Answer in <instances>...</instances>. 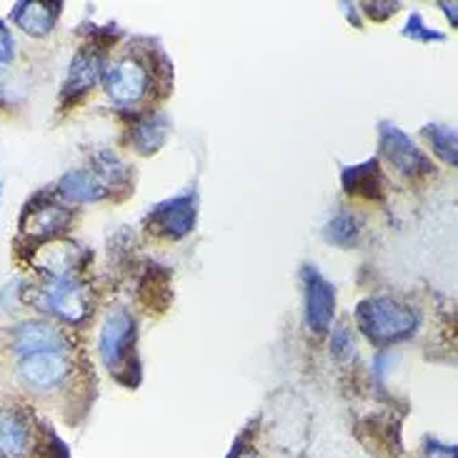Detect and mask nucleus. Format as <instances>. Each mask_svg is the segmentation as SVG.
Segmentation results:
<instances>
[{
    "instance_id": "nucleus-8",
    "label": "nucleus",
    "mask_w": 458,
    "mask_h": 458,
    "mask_svg": "<svg viewBox=\"0 0 458 458\" xmlns=\"http://www.w3.org/2000/svg\"><path fill=\"white\" fill-rule=\"evenodd\" d=\"M196 224V199L178 196V199L158 203L148 216V228L163 238H183L193 231Z\"/></svg>"
},
{
    "instance_id": "nucleus-16",
    "label": "nucleus",
    "mask_w": 458,
    "mask_h": 458,
    "mask_svg": "<svg viewBox=\"0 0 458 458\" xmlns=\"http://www.w3.org/2000/svg\"><path fill=\"white\" fill-rule=\"evenodd\" d=\"M165 138H168V118L163 113H158V115H150L146 121H140L133 128L131 143H133V148L140 156H150V153H156V150L161 148L163 143H165Z\"/></svg>"
},
{
    "instance_id": "nucleus-26",
    "label": "nucleus",
    "mask_w": 458,
    "mask_h": 458,
    "mask_svg": "<svg viewBox=\"0 0 458 458\" xmlns=\"http://www.w3.org/2000/svg\"><path fill=\"white\" fill-rule=\"evenodd\" d=\"M0 458H5V456H3V454H0Z\"/></svg>"
},
{
    "instance_id": "nucleus-21",
    "label": "nucleus",
    "mask_w": 458,
    "mask_h": 458,
    "mask_svg": "<svg viewBox=\"0 0 458 458\" xmlns=\"http://www.w3.org/2000/svg\"><path fill=\"white\" fill-rule=\"evenodd\" d=\"M15 58V38L13 33L0 23V65H8Z\"/></svg>"
},
{
    "instance_id": "nucleus-19",
    "label": "nucleus",
    "mask_w": 458,
    "mask_h": 458,
    "mask_svg": "<svg viewBox=\"0 0 458 458\" xmlns=\"http://www.w3.org/2000/svg\"><path fill=\"white\" fill-rule=\"evenodd\" d=\"M428 138H431V146L434 150L451 165H456L458 153H456V131L448 128V125H428Z\"/></svg>"
},
{
    "instance_id": "nucleus-18",
    "label": "nucleus",
    "mask_w": 458,
    "mask_h": 458,
    "mask_svg": "<svg viewBox=\"0 0 458 458\" xmlns=\"http://www.w3.org/2000/svg\"><path fill=\"white\" fill-rule=\"evenodd\" d=\"M323 235H326V241H331L335 246H353V243H359L360 221L353 213H335L326 225Z\"/></svg>"
},
{
    "instance_id": "nucleus-15",
    "label": "nucleus",
    "mask_w": 458,
    "mask_h": 458,
    "mask_svg": "<svg viewBox=\"0 0 458 458\" xmlns=\"http://www.w3.org/2000/svg\"><path fill=\"white\" fill-rule=\"evenodd\" d=\"M106 63L100 58L98 53L93 50H81L71 63V71H68V81H65V96H81L86 93L88 88H93L103 75Z\"/></svg>"
},
{
    "instance_id": "nucleus-20",
    "label": "nucleus",
    "mask_w": 458,
    "mask_h": 458,
    "mask_svg": "<svg viewBox=\"0 0 458 458\" xmlns=\"http://www.w3.org/2000/svg\"><path fill=\"white\" fill-rule=\"evenodd\" d=\"M403 33H406L409 38H413V40H426V43H431V40H444V36H441V33L428 30V28L423 25V21L419 18V15H413V18H411Z\"/></svg>"
},
{
    "instance_id": "nucleus-6",
    "label": "nucleus",
    "mask_w": 458,
    "mask_h": 458,
    "mask_svg": "<svg viewBox=\"0 0 458 458\" xmlns=\"http://www.w3.org/2000/svg\"><path fill=\"white\" fill-rule=\"evenodd\" d=\"M68 348V335L48 321H25L11 335V351L21 359L33 353H65Z\"/></svg>"
},
{
    "instance_id": "nucleus-1",
    "label": "nucleus",
    "mask_w": 458,
    "mask_h": 458,
    "mask_svg": "<svg viewBox=\"0 0 458 458\" xmlns=\"http://www.w3.org/2000/svg\"><path fill=\"white\" fill-rule=\"evenodd\" d=\"M356 321L360 331L376 344H394V341L409 338L416 331L419 316L394 298L381 296L363 301L356 310Z\"/></svg>"
},
{
    "instance_id": "nucleus-23",
    "label": "nucleus",
    "mask_w": 458,
    "mask_h": 458,
    "mask_svg": "<svg viewBox=\"0 0 458 458\" xmlns=\"http://www.w3.org/2000/svg\"><path fill=\"white\" fill-rule=\"evenodd\" d=\"M396 8L398 3H369V5H366V13H369L371 18H376V21H384L388 15H394Z\"/></svg>"
},
{
    "instance_id": "nucleus-24",
    "label": "nucleus",
    "mask_w": 458,
    "mask_h": 458,
    "mask_svg": "<svg viewBox=\"0 0 458 458\" xmlns=\"http://www.w3.org/2000/svg\"><path fill=\"white\" fill-rule=\"evenodd\" d=\"M231 458H259V456H256L253 451H235Z\"/></svg>"
},
{
    "instance_id": "nucleus-10",
    "label": "nucleus",
    "mask_w": 458,
    "mask_h": 458,
    "mask_svg": "<svg viewBox=\"0 0 458 458\" xmlns=\"http://www.w3.org/2000/svg\"><path fill=\"white\" fill-rule=\"evenodd\" d=\"M88 253L75 243H63V241H53L48 246L38 248L33 256V266L38 271L46 273L48 281L53 278H73V273L83 266Z\"/></svg>"
},
{
    "instance_id": "nucleus-13",
    "label": "nucleus",
    "mask_w": 458,
    "mask_h": 458,
    "mask_svg": "<svg viewBox=\"0 0 458 458\" xmlns=\"http://www.w3.org/2000/svg\"><path fill=\"white\" fill-rule=\"evenodd\" d=\"M61 13V3H40V0H25L18 3L13 11V23L23 28L28 36H48Z\"/></svg>"
},
{
    "instance_id": "nucleus-22",
    "label": "nucleus",
    "mask_w": 458,
    "mask_h": 458,
    "mask_svg": "<svg viewBox=\"0 0 458 458\" xmlns=\"http://www.w3.org/2000/svg\"><path fill=\"white\" fill-rule=\"evenodd\" d=\"M331 344H334L335 353H338V356H344V353H348V351L353 348V338H351V334H348L346 328L341 326V328H335V331H334V338H331Z\"/></svg>"
},
{
    "instance_id": "nucleus-2",
    "label": "nucleus",
    "mask_w": 458,
    "mask_h": 458,
    "mask_svg": "<svg viewBox=\"0 0 458 458\" xmlns=\"http://www.w3.org/2000/svg\"><path fill=\"white\" fill-rule=\"evenodd\" d=\"M23 296L33 306L58 316L65 323H83L90 313V298H88L86 285L78 284L75 278H53L40 288L25 291Z\"/></svg>"
},
{
    "instance_id": "nucleus-4",
    "label": "nucleus",
    "mask_w": 458,
    "mask_h": 458,
    "mask_svg": "<svg viewBox=\"0 0 458 458\" xmlns=\"http://www.w3.org/2000/svg\"><path fill=\"white\" fill-rule=\"evenodd\" d=\"M133 344H136V321H133V316L123 309H115L113 313H108L103 326H100L98 338L100 359L106 363V369L113 373L121 371L131 359Z\"/></svg>"
},
{
    "instance_id": "nucleus-11",
    "label": "nucleus",
    "mask_w": 458,
    "mask_h": 458,
    "mask_svg": "<svg viewBox=\"0 0 458 458\" xmlns=\"http://www.w3.org/2000/svg\"><path fill=\"white\" fill-rule=\"evenodd\" d=\"M58 193L71 203H98L111 193V183L98 168H75L58 181Z\"/></svg>"
},
{
    "instance_id": "nucleus-5",
    "label": "nucleus",
    "mask_w": 458,
    "mask_h": 458,
    "mask_svg": "<svg viewBox=\"0 0 458 458\" xmlns=\"http://www.w3.org/2000/svg\"><path fill=\"white\" fill-rule=\"evenodd\" d=\"M71 376V360L65 353H33L18 363V381L36 394H48L65 384Z\"/></svg>"
},
{
    "instance_id": "nucleus-25",
    "label": "nucleus",
    "mask_w": 458,
    "mask_h": 458,
    "mask_svg": "<svg viewBox=\"0 0 458 458\" xmlns=\"http://www.w3.org/2000/svg\"><path fill=\"white\" fill-rule=\"evenodd\" d=\"M444 8H446L448 15H451V18H454V23H456V11H454V8H456V5H454V3H451V5H448V3H444Z\"/></svg>"
},
{
    "instance_id": "nucleus-9",
    "label": "nucleus",
    "mask_w": 458,
    "mask_h": 458,
    "mask_svg": "<svg viewBox=\"0 0 458 458\" xmlns=\"http://www.w3.org/2000/svg\"><path fill=\"white\" fill-rule=\"evenodd\" d=\"M303 284H306V321L316 334H326L331 328L335 313L334 285L328 284L313 266L303 271Z\"/></svg>"
},
{
    "instance_id": "nucleus-7",
    "label": "nucleus",
    "mask_w": 458,
    "mask_h": 458,
    "mask_svg": "<svg viewBox=\"0 0 458 458\" xmlns=\"http://www.w3.org/2000/svg\"><path fill=\"white\" fill-rule=\"evenodd\" d=\"M381 150L388 161L396 165L398 174L419 178L431 174V161L423 156V150L411 140L403 131H398L394 123L381 125Z\"/></svg>"
},
{
    "instance_id": "nucleus-17",
    "label": "nucleus",
    "mask_w": 458,
    "mask_h": 458,
    "mask_svg": "<svg viewBox=\"0 0 458 458\" xmlns=\"http://www.w3.org/2000/svg\"><path fill=\"white\" fill-rule=\"evenodd\" d=\"M344 188L348 193L376 199L381 193V174H378V161H369L363 165H353L344 171Z\"/></svg>"
},
{
    "instance_id": "nucleus-14",
    "label": "nucleus",
    "mask_w": 458,
    "mask_h": 458,
    "mask_svg": "<svg viewBox=\"0 0 458 458\" xmlns=\"http://www.w3.org/2000/svg\"><path fill=\"white\" fill-rule=\"evenodd\" d=\"M30 444V423L11 406H0V454L23 456Z\"/></svg>"
},
{
    "instance_id": "nucleus-3",
    "label": "nucleus",
    "mask_w": 458,
    "mask_h": 458,
    "mask_svg": "<svg viewBox=\"0 0 458 458\" xmlns=\"http://www.w3.org/2000/svg\"><path fill=\"white\" fill-rule=\"evenodd\" d=\"M100 78H103L106 93L111 96L113 103H118L123 108L138 106L150 90L148 65L136 55H125V58L108 63Z\"/></svg>"
},
{
    "instance_id": "nucleus-12",
    "label": "nucleus",
    "mask_w": 458,
    "mask_h": 458,
    "mask_svg": "<svg viewBox=\"0 0 458 458\" xmlns=\"http://www.w3.org/2000/svg\"><path fill=\"white\" fill-rule=\"evenodd\" d=\"M71 224V213L55 203H28L23 213V231L36 241H48L53 235L63 233Z\"/></svg>"
}]
</instances>
